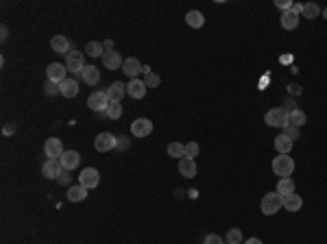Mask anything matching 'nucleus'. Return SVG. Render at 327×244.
Masks as SVG:
<instances>
[{
	"mask_svg": "<svg viewBox=\"0 0 327 244\" xmlns=\"http://www.w3.org/2000/svg\"><path fill=\"white\" fill-rule=\"evenodd\" d=\"M282 207H284V196L279 194V192H268V194H264V199H262V203H260V209L264 216L277 214Z\"/></svg>",
	"mask_w": 327,
	"mask_h": 244,
	"instance_id": "f257e3e1",
	"label": "nucleus"
},
{
	"mask_svg": "<svg viewBox=\"0 0 327 244\" xmlns=\"http://www.w3.org/2000/svg\"><path fill=\"white\" fill-rule=\"evenodd\" d=\"M273 172H275V175H279V179H284V177H290L292 172H294L292 157H288V155H277V157L273 159Z\"/></svg>",
	"mask_w": 327,
	"mask_h": 244,
	"instance_id": "f03ea898",
	"label": "nucleus"
},
{
	"mask_svg": "<svg viewBox=\"0 0 327 244\" xmlns=\"http://www.w3.org/2000/svg\"><path fill=\"white\" fill-rule=\"evenodd\" d=\"M264 122L268 126L286 129V126H288V109H282V107H277V109H270L268 114L264 116Z\"/></svg>",
	"mask_w": 327,
	"mask_h": 244,
	"instance_id": "7ed1b4c3",
	"label": "nucleus"
},
{
	"mask_svg": "<svg viewBox=\"0 0 327 244\" xmlns=\"http://www.w3.org/2000/svg\"><path fill=\"white\" fill-rule=\"evenodd\" d=\"M109 96H107V92H94L90 94V98H87V107H90L92 111H96V114H101V111H107V107H109Z\"/></svg>",
	"mask_w": 327,
	"mask_h": 244,
	"instance_id": "20e7f679",
	"label": "nucleus"
},
{
	"mask_svg": "<svg viewBox=\"0 0 327 244\" xmlns=\"http://www.w3.org/2000/svg\"><path fill=\"white\" fill-rule=\"evenodd\" d=\"M65 68H68V72H83V68H85V57H83V53H79V50H72V53L65 55Z\"/></svg>",
	"mask_w": 327,
	"mask_h": 244,
	"instance_id": "39448f33",
	"label": "nucleus"
},
{
	"mask_svg": "<svg viewBox=\"0 0 327 244\" xmlns=\"http://www.w3.org/2000/svg\"><path fill=\"white\" fill-rule=\"evenodd\" d=\"M79 183H81L83 187H87V190H94V187H98V183H101V172H98L96 168H85V170L79 175Z\"/></svg>",
	"mask_w": 327,
	"mask_h": 244,
	"instance_id": "423d86ee",
	"label": "nucleus"
},
{
	"mask_svg": "<svg viewBox=\"0 0 327 244\" xmlns=\"http://www.w3.org/2000/svg\"><path fill=\"white\" fill-rule=\"evenodd\" d=\"M44 153H46V157H48V159H53V162H59V159H61V155L65 153V151H63L61 140H57V138L46 140V144H44Z\"/></svg>",
	"mask_w": 327,
	"mask_h": 244,
	"instance_id": "0eeeda50",
	"label": "nucleus"
},
{
	"mask_svg": "<svg viewBox=\"0 0 327 244\" xmlns=\"http://www.w3.org/2000/svg\"><path fill=\"white\" fill-rule=\"evenodd\" d=\"M131 133H133L135 138H148V135L153 133V122L148 118L133 120V124H131Z\"/></svg>",
	"mask_w": 327,
	"mask_h": 244,
	"instance_id": "6e6552de",
	"label": "nucleus"
},
{
	"mask_svg": "<svg viewBox=\"0 0 327 244\" xmlns=\"http://www.w3.org/2000/svg\"><path fill=\"white\" fill-rule=\"evenodd\" d=\"M116 142H118V140L114 138V135L111 133H98L96 135V140H94V148L98 153H107V151H111V148H116Z\"/></svg>",
	"mask_w": 327,
	"mask_h": 244,
	"instance_id": "1a4fd4ad",
	"label": "nucleus"
},
{
	"mask_svg": "<svg viewBox=\"0 0 327 244\" xmlns=\"http://www.w3.org/2000/svg\"><path fill=\"white\" fill-rule=\"evenodd\" d=\"M65 72H68V68H65L63 63H48V68H46V77H48V81H55V83H61L65 81Z\"/></svg>",
	"mask_w": 327,
	"mask_h": 244,
	"instance_id": "9d476101",
	"label": "nucleus"
},
{
	"mask_svg": "<svg viewBox=\"0 0 327 244\" xmlns=\"http://www.w3.org/2000/svg\"><path fill=\"white\" fill-rule=\"evenodd\" d=\"M79 162H81V155H79L77 151H65L61 155V159H59V163H61V168L65 172L74 170V168L79 166Z\"/></svg>",
	"mask_w": 327,
	"mask_h": 244,
	"instance_id": "9b49d317",
	"label": "nucleus"
},
{
	"mask_svg": "<svg viewBox=\"0 0 327 244\" xmlns=\"http://www.w3.org/2000/svg\"><path fill=\"white\" fill-rule=\"evenodd\" d=\"M105 92H107V96H109L111 102H120L124 96H127V85H124V83H120V81H116V83H111Z\"/></svg>",
	"mask_w": 327,
	"mask_h": 244,
	"instance_id": "f8f14e48",
	"label": "nucleus"
},
{
	"mask_svg": "<svg viewBox=\"0 0 327 244\" xmlns=\"http://www.w3.org/2000/svg\"><path fill=\"white\" fill-rule=\"evenodd\" d=\"M101 59H102V65H105L107 70H118V68H123V63H124V59L120 57V53H118V50H111V53H105Z\"/></svg>",
	"mask_w": 327,
	"mask_h": 244,
	"instance_id": "ddd939ff",
	"label": "nucleus"
},
{
	"mask_svg": "<svg viewBox=\"0 0 327 244\" xmlns=\"http://www.w3.org/2000/svg\"><path fill=\"white\" fill-rule=\"evenodd\" d=\"M146 90L148 87L144 85V81H140V79H131L127 83V94L131 98H144L146 96Z\"/></svg>",
	"mask_w": 327,
	"mask_h": 244,
	"instance_id": "4468645a",
	"label": "nucleus"
},
{
	"mask_svg": "<svg viewBox=\"0 0 327 244\" xmlns=\"http://www.w3.org/2000/svg\"><path fill=\"white\" fill-rule=\"evenodd\" d=\"M63 172L61 163L59 162H53V159H48V162L41 166V175L46 177V179H59V175Z\"/></svg>",
	"mask_w": 327,
	"mask_h": 244,
	"instance_id": "2eb2a0df",
	"label": "nucleus"
},
{
	"mask_svg": "<svg viewBox=\"0 0 327 244\" xmlns=\"http://www.w3.org/2000/svg\"><path fill=\"white\" fill-rule=\"evenodd\" d=\"M142 68L144 65L140 63L135 57H129V59H124V63H123V72L127 74L129 79H138V74L142 72Z\"/></svg>",
	"mask_w": 327,
	"mask_h": 244,
	"instance_id": "dca6fc26",
	"label": "nucleus"
},
{
	"mask_svg": "<svg viewBox=\"0 0 327 244\" xmlns=\"http://www.w3.org/2000/svg\"><path fill=\"white\" fill-rule=\"evenodd\" d=\"M50 48H53L55 53H59V55L72 53V50H70V40L65 35H55L53 40H50Z\"/></svg>",
	"mask_w": 327,
	"mask_h": 244,
	"instance_id": "f3484780",
	"label": "nucleus"
},
{
	"mask_svg": "<svg viewBox=\"0 0 327 244\" xmlns=\"http://www.w3.org/2000/svg\"><path fill=\"white\" fill-rule=\"evenodd\" d=\"M65 196H68L70 203H81V201L87 199V187H83L81 183H79V185H70Z\"/></svg>",
	"mask_w": 327,
	"mask_h": 244,
	"instance_id": "a211bd4d",
	"label": "nucleus"
},
{
	"mask_svg": "<svg viewBox=\"0 0 327 244\" xmlns=\"http://www.w3.org/2000/svg\"><path fill=\"white\" fill-rule=\"evenodd\" d=\"M179 175L185 177V179H192V177H196V163H194V159H190V157L179 159Z\"/></svg>",
	"mask_w": 327,
	"mask_h": 244,
	"instance_id": "6ab92c4d",
	"label": "nucleus"
},
{
	"mask_svg": "<svg viewBox=\"0 0 327 244\" xmlns=\"http://www.w3.org/2000/svg\"><path fill=\"white\" fill-rule=\"evenodd\" d=\"M59 94L65 98H74L79 94V83L74 79H65V81L59 83Z\"/></svg>",
	"mask_w": 327,
	"mask_h": 244,
	"instance_id": "aec40b11",
	"label": "nucleus"
},
{
	"mask_svg": "<svg viewBox=\"0 0 327 244\" xmlns=\"http://www.w3.org/2000/svg\"><path fill=\"white\" fill-rule=\"evenodd\" d=\"M292 144H294V140H290L286 133H282V135H277L275 138V148H277V153L279 155H288L292 151Z\"/></svg>",
	"mask_w": 327,
	"mask_h": 244,
	"instance_id": "412c9836",
	"label": "nucleus"
},
{
	"mask_svg": "<svg viewBox=\"0 0 327 244\" xmlns=\"http://www.w3.org/2000/svg\"><path fill=\"white\" fill-rule=\"evenodd\" d=\"M81 77H83V83H87V85H96L98 79H101V72H98L96 65H85L83 72H81Z\"/></svg>",
	"mask_w": 327,
	"mask_h": 244,
	"instance_id": "4be33fe9",
	"label": "nucleus"
},
{
	"mask_svg": "<svg viewBox=\"0 0 327 244\" xmlns=\"http://www.w3.org/2000/svg\"><path fill=\"white\" fill-rule=\"evenodd\" d=\"M282 26L286 31H292V29H297V26H299V16L292 11V9H288V11L282 13Z\"/></svg>",
	"mask_w": 327,
	"mask_h": 244,
	"instance_id": "5701e85b",
	"label": "nucleus"
},
{
	"mask_svg": "<svg viewBox=\"0 0 327 244\" xmlns=\"http://www.w3.org/2000/svg\"><path fill=\"white\" fill-rule=\"evenodd\" d=\"M303 205V199L299 194H288L284 196V209H288V212H299Z\"/></svg>",
	"mask_w": 327,
	"mask_h": 244,
	"instance_id": "b1692460",
	"label": "nucleus"
},
{
	"mask_svg": "<svg viewBox=\"0 0 327 244\" xmlns=\"http://www.w3.org/2000/svg\"><path fill=\"white\" fill-rule=\"evenodd\" d=\"M185 22H188V26H192V29H201V26L205 24V18H203L201 11H188Z\"/></svg>",
	"mask_w": 327,
	"mask_h": 244,
	"instance_id": "393cba45",
	"label": "nucleus"
},
{
	"mask_svg": "<svg viewBox=\"0 0 327 244\" xmlns=\"http://www.w3.org/2000/svg\"><path fill=\"white\" fill-rule=\"evenodd\" d=\"M306 120H307V116H306V111H301V109H294L288 114V124H292V126H303L306 124Z\"/></svg>",
	"mask_w": 327,
	"mask_h": 244,
	"instance_id": "a878e982",
	"label": "nucleus"
},
{
	"mask_svg": "<svg viewBox=\"0 0 327 244\" xmlns=\"http://www.w3.org/2000/svg\"><path fill=\"white\" fill-rule=\"evenodd\" d=\"M277 192L282 196H288V194H294V181L290 177H284V179H279L277 183Z\"/></svg>",
	"mask_w": 327,
	"mask_h": 244,
	"instance_id": "bb28decb",
	"label": "nucleus"
},
{
	"mask_svg": "<svg viewBox=\"0 0 327 244\" xmlns=\"http://www.w3.org/2000/svg\"><path fill=\"white\" fill-rule=\"evenodd\" d=\"M85 55H90V57H102V55H105V48H102L101 41H87Z\"/></svg>",
	"mask_w": 327,
	"mask_h": 244,
	"instance_id": "cd10ccee",
	"label": "nucleus"
},
{
	"mask_svg": "<svg viewBox=\"0 0 327 244\" xmlns=\"http://www.w3.org/2000/svg\"><path fill=\"white\" fill-rule=\"evenodd\" d=\"M168 155H170V157H177V159H184L185 157V144H181V142L168 144Z\"/></svg>",
	"mask_w": 327,
	"mask_h": 244,
	"instance_id": "c85d7f7f",
	"label": "nucleus"
},
{
	"mask_svg": "<svg viewBox=\"0 0 327 244\" xmlns=\"http://www.w3.org/2000/svg\"><path fill=\"white\" fill-rule=\"evenodd\" d=\"M319 13H321V7L316 2L303 4V13H301L303 18H310V20H314V18H319Z\"/></svg>",
	"mask_w": 327,
	"mask_h": 244,
	"instance_id": "c756f323",
	"label": "nucleus"
},
{
	"mask_svg": "<svg viewBox=\"0 0 327 244\" xmlns=\"http://www.w3.org/2000/svg\"><path fill=\"white\" fill-rule=\"evenodd\" d=\"M107 118L109 120H118L120 116H123V105L120 102H109V107H107Z\"/></svg>",
	"mask_w": 327,
	"mask_h": 244,
	"instance_id": "7c9ffc66",
	"label": "nucleus"
},
{
	"mask_svg": "<svg viewBox=\"0 0 327 244\" xmlns=\"http://www.w3.org/2000/svg\"><path fill=\"white\" fill-rule=\"evenodd\" d=\"M227 242L229 244H240L242 242V231H240V229H229V231H227Z\"/></svg>",
	"mask_w": 327,
	"mask_h": 244,
	"instance_id": "2f4dec72",
	"label": "nucleus"
},
{
	"mask_svg": "<svg viewBox=\"0 0 327 244\" xmlns=\"http://www.w3.org/2000/svg\"><path fill=\"white\" fill-rule=\"evenodd\" d=\"M162 83V79L157 77L155 72H151V74H146V77H144V85L146 87H157Z\"/></svg>",
	"mask_w": 327,
	"mask_h": 244,
	"instance_id": "473e14b6",
	"label": "nucleus"
},
{
	"mask_svg": "<svg viewBox=\"0 0 327 244\" xmlns=\"http://www.w3.org/2000/svg\"><path fill=\"white\" fill-rule=\"evenodd\" d=\"M196 155H199V144H196V142H188V144H185V157L194 159Z\"/></svg>",
	"mask_w": 327,
	"mask_h": 244,
	"instance_id": "72a5a7b5",
	"label": "nucleus"
},
{
	"mask_svg": "<svg viewBox=\"0 0 327 244\" xmlns=\"http://www.w3.org/2000/svg\"><path fill=\"white\" fill-rule=\"evenodd\" d=\"M44 92L48 94V96H55V94H59V83H55V81H46Z\"/></svg>",
	"mask_w": 327,
	"mask_h": 244,
	"instance_id": "f704fd0d",
	"label": "nucleus"
},
{
	"mask_svg": "<svg viewBox=\"0 0 327 244\" xmlns=\"http://www.w3.org/2000/svg\"><path fill=\"white\" fill-rule=\"evenodd\" d=\"M284 133H286L290 140H299V129H297V126H292V124H288L286 129H284Z\"/></svg>",
	"mask_w": 327,
	"mask_h": 244,
	"instance_id": "c9c22d12",
	"label": "nucleus"
},
{
	"mask_svg": "<svg viewBox=\"0 0 327 244\" xmlns=\"http://www.w3.org/2000/svg\"><path fill=\"white\" fill-rule=\"evenodd\" d=\"M203 244H223V238L216 236V233H209V236H205Z\"/></svg>",
	"mask_w": 327,
	"mask_h": 244,
	"instance_id": "e433bc0d",
	"label": "nucleus"
},
{
	"mask_svg": "<svg viewBox=\"0 0 327 244\" xmlns=\"http://www.w3.org/2000/svg\"><path fill=\"white\" fill-rule=\"evenodd\" d=\"M275 4H277L279 9H284V11H288V9H292V2H290V0H275Z\"/></svg>",
	"mask_w": 327,
	"mask_h": 244,
	"instance_id": "4c0bfd02",
	"label": "nucleus"
},
{
	"mask_svg": "<svg viewBox=\"0 0 327 244\" xmlns=\"http://www.w3.org/2000/svg\"><path fill=\"white\" fill-rule=\"evenodd\" d=\"M116 146H118L120 151H124V148H129V138H118V142H116Z\"/></svg>",
	"mask_w": 327,
	"mask_h": 244,
	"instance_id": "58836bf2",
	"label": "nucleus"
},
{
	"mask_svg": "<svg viewBox=\"0 0 327 244\" xmlns=\"http://www.w3.org/2000/svg\"><path fill=\"white\" fill-rule=\"evenodd\" d=\"M59 183H61V185H65V183H70V175H68V172H61V175H59V179H57Z\"/></svg>",
	"mask_w": 327,
	"mask_h": 244,
	"instance_id": "ea45409f",
	"label": "nucleus"
},
{
	"mask_svg": "<svg viewBox=\"0 0 327 244\" xmlns=\"http://www.w3.org/2000/svg\"><path fill=\"white\" fill-rule=\"evenodd\" d=\"M102 48H105V53H111V50H114V41H111V40L102 41Z\"/></svg>",
	"mask_w": 327,
	"mask_h": 244,
	"instance_id": "a19ab883",
	"label": "nucleus"
},
{
	"mask_svg": "<svg viewBox=\"0 0 327 244\" xmlns=\"http://www.w3.org/2000/svg\"><path fill=\"white\" fill-rule=\"evenodd\" d=\"M292 11L297 13V16H301V13H303V4H299V2H292Z\"/></svg>",
	"mask_w": 327,
	"mask_h": 244,
	"instance_id": "79ce46f5",
	"label": "nucleus"
},
{
	"mask_svg": "<svg viewBox=\"0 0 327 244\" xmlns=\"http://www.w3.org/2000/svg\"><path fill=\"white\" fill-rule=\"evenodd\" d=\"M288 92H290V94H299V92H301V87H299V85H288Z\"/></svg>",
	"mask_w": 327,
	"mask_h": 244,
	"instance_id": "37998d69",
	"label": "nucleus"
},
{
	"mask_svg": "<svg viewBox=\"0 0 327 244\" xmlns=\"http://www.w3.org/2000/svg\"><path fill=\"white\" fill-rule=\"evenodd\" d=\"M245 244H262V240H258V238H249Z\"/></svg>",
	"mask_w": 327,
	"mask_h": 244,
	"instance_id": "c03bdc74",
	"label": "nucleus"
},
{
	"mask_svg": "<svg viewBox=\"0 0 327 244\" xmlns=\"http://www.w3.org/2000/svg\"><path fill=\"white\" fill-rule=\"evenodd\" d=\"M13 131H16V126H11V124H7V126H4V133H13Z\"/></svg>",
	"mask_w": 327,
	"mask_h": 244,
	"instance_id": "a18cd8bd",
	"label": "nucleus"
},
{
	"mask_svg": "<svg viewBox=\"0 0 327 244\" xmlns=\"http://www.w3.org/2000/svg\"><path fill=\"white\" fill-rule=\"evenodd\" d=\"M323 16H325V18H327V7H325V9H323Z\"/></svg>",
	"mask_w": 327,
	"mask_h": 244,
	"instance_id": "49530a36",
	"label": "nucleus"
}]
</instances>
